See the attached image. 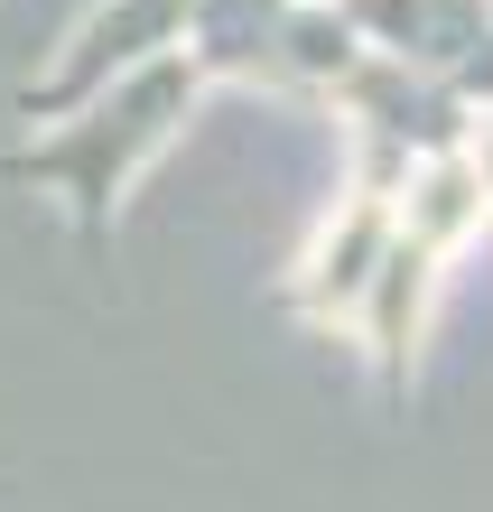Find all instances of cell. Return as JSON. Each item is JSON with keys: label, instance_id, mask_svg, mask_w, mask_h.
Wrapping results in <instances>:
<instances>
[{"label": "cell", "instance_id": "6da1fadb", "mask_svg": "<svg viewBox=\"0 0 493 512\" xmlns=\"http://www.w3.org/2000/svg\"><path fill=\"white\" fill-rule=\"evenodd\" d=\"M493 215V187L475 168V149H428V159L410 168V187H400V215L382 233V261L373 280H363V336H373V364L400 382V364H410V336L428 317V289H438V270L466 252V233Z\"/></svg>", "mask_w": 493, "mask_h": 512}]
</instances>
